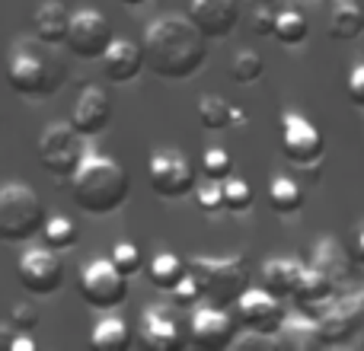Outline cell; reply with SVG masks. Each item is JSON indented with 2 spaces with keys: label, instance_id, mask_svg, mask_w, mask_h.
Returning a JSON list of instances; mask_svg holds the SVG:
<instances>
[{
  "label": "cell",
  "instance_id": "obj_22",
  "mask_svg": "<svg viewBox=\"0 0 364 351\" xmlns=\"http://www.w3.org/2000/svg\"><path fill=\"white\" fill-rule=\"evenodd\" d=\"M278 348H291V351H316L323 348L320 333H316V320L297 313V316H284L282 329L275 333Z\"/></svg>",
  "mask_w": 364,
  "mask_h": 351
},
{
  "label": "cell",
  "instance_id": "obj_29",
  "mask_svg": "<svg viewBox=\"0 0 364 351\" xmlns=\"http://www.w3.org/2000/svg\"><path fill=\"white\" fill-rule=\"evenodd\" d=\"M77 224L70 217H64V214H55V217H45V224H42V239H45V246L48 249H58V252H64V249H70V246L77 243Z\"/></svg>",
  "mask_w": 364,
  "mask_h": 351
},
{
  "label": "cell",
  "instance_id": "obj_3",
  "mask_svg": "<svg viewBox=\"0 0 364 351\" xmlns=\"http://www.w3.org/2000/svg\"><path fill=\"white\" fill-rule=\"evenodd\" d=\"M68 80V68L51 55V45L38 42H19L6 61V83L16 96L26 99H48Z\"/></svg>",
  "mask_w": 364,
  "mask_h": 351
},
{
  "label": "cell",
  "instance_id": "obj_33",
  "mask_svg": "<svg viewBox=\"0 0 364 351\" xmlns=\"http://www.w3.org/2000/svg\"><path fill=\"white\" fill-rule=\"evenodd\" d=\"M201 173L214 182H224L227 176L233 173V157L224 151V147H208L205 157H201Z\"/></svg>",
  "mask_w": 364,
  "mask_h": 351
},
{
  "label": "cell",
  "instance_id": "obj_25",
  "mask_svg": "<svg viewBox=\"0 0 364 351\" xmlns=\"http://www.w3.org/2000/svg\"><path fill=\"white\" fill-rule=\"evenodd\" d=\"M364 32V10L352 0H336V10L329 16V36L336 42H352Z\"/></svg>",
  "mask_w": 364,
  "mask_h": 351
},
{
  "label": "cell",
  "instance_id": "obj_6",
  "mask_svg": "<svg viewBox=\"0 0 364 351\" xmlns=\"http://www.w3.org/2000/svg\"><path fill=\"white\" fill-rule=\"evenodd\" d=\"M77 291H80V301L90 310L112 313L128 301V275H122L115 269L112 259H93V262H87L80 269Z\"/></svg>",
  "mask_w": 364,
  "mask_h": 351
},
{
  "label": "cell",
  "instance_id": "obj_37",
  "mask_svg": "<svg viewBox=\"0 0 364 351\" xmlns=\"http://www.w3.org/2000/svg\"><path fill=\"white\" fill-rule=\"evenodd\" d=\"M10 323H13V329L16 333H32V329L38 326V310L32 307V303H13V310H10Z\"/></svg>",
  "mask_w": 364,
  "mask_h": 351
},
{
  "label": "cell",
  "instance_id": "obj_4",
  "mask_svg": "<svg viewBox=\"0 0 364 351\" xmlns=\"http://www.w3.org/2000/svg\"><path fill=\"white\" fill-rule=\"evenodd\" d=\"M186 269L198 281L201 301H208L211 307L230 310L240 301V294L250 288L246 262L240 256H192Z\"/></svg>",
  "mask_w": 364,
  "mask_h": 351
},
{
  "label": "cell",
  "instance_id": "obj_15",
  "mask_svg": "<svg viewBox=\"0 0 364 351\" xmlns=\"http://www.w3.org/2000/svg\"><path fill=\"white\" fill-rule=\"evenodd\" d=\"M188 19L205 38H227L240 26V0H192Z\"/></svg>",
  "mask_w": 364,
  "mask_h": 351
},
{
  "label": "cell",
  "instance_id": "obj_38",
  "mask_svg": "<svg viewBox=\"0 0 364 351\" xmlns=\"http://www.w3.org/2000/svg\"><path fill=\"white\" fill-rule=\"evenodd\" d=\"M250 32L252 36H272V32H275V10H272V6H256V10H252V16H250Z\"/></svg>",
  "mask_w": 364,
  "mask_h": 351
},
{
  "label": "cell",
  "instance_id": "obj_9",
  "mask_svg": "<svg viewBox=\"0 0 364 351\" xmlns=\"http://www.w3.org/2000/svg\"><path fill=\"white\" fill-rule=\"evenodd\" d=\"M147 179L160 198H186L195 188V166L176 147H160L147 160Z\"/></svg>",
  "mask_w": 364,
  "mask_h": 351
},
{
  "label": "cell",
  "instance_id": "obj_41",
  "mask_svg": "<svg viewBox=\"0 0 364 351\" xmlns=\"http://www.w3.org/2000/svg\"><path fill=\"white\" fill-rule=\"evenodd\" d=\"M36 339H29V333H16V339H13L10 351H36Z\"/></svg>",
  "mask_w": 364,
  "mask_h": 351
},
{
  "label": "cell",
  "instance_id": "obj_30",
  "mask_svg": "<svg viewBox=\"0 0 364 351\" xmlns=\"http://www.w3.org/2000/svg\"><path fill=\"white\" fill-rule=\"evenodd\" d=\"M307 16L301 10H282L275 13V32L272 36L278 38L282 45H301L307 38Z\"/></svg>",
  "mask_w": 364,
  "mask_h": 351
},
{
  "label": "cell",
  "instance_id": "obj_42",
  "mask_svg": "<svg viewBox=\"0 0 364 351\" xmlns=\"http://www.w3.org/2000/svg\"><path fill=\"white\" fill-rule=\"evenodd\" d=\"M352 256H355V262H364V227H358V233H355Z\"/></svg>",
  "mask_w": 364,
  "mask_h": 351
},
{
  "label": "cell",
  "instance_id": "obj_21",
  "mask_svg": "<svg viewBox=\"0 0 364 351\" xmlns=\"http://www.w3.org/2000/svg\"><path fill=\"white\" fill-rule=\"evenodd\" d=\"M68 26H70V10L64 4H58V0L42 4L36 10V16H32V32H36V38L45 45H64Z\"/></svg>",
  "mask_w": 364,
  "mask_h": 351
},
{
  "label": "cell",
  "instance_id": "obj_35",
  "mask_svg": "<svg viewBox=\"0 0 364 351\" xmlns=\"http://www.w3.org/2000/svg\"><path fill=\"white\" fill-rule=\"evenodd\" d=\"M195 205H198L205 214L224 211V185L214 182V179H208L201 188H195Z\"/></svg>",
  "mask_w": 364,
  "mask_h": 351
},
{
  "label": "cell",
  "instance_id": "obj_27",
  "mask_svg": "<svg viewBox=\"0 0 364 351\" xmlns=\"http://www.w3.org/2000/svg\"><path fill=\"white\" fill-rule=\"evenodd\" d=\"M195 115H198L201 128H208V131H224V128L233 125V106L220 93L201 96L198 106H195Z\"/></svg>",
  "mask_w": 364,
  "mask_h": 351
},
{
  "label": "cell",
  "instance_id": "obj_11",
  "mask_svg": "<svg viewBox=\"0 0 364 351\" xmlns=\"http://www.w3.org/2000/svg\"><path fill=\"white\" fill-rule=\"evenodd\" d=\"M361 329H364V291L361 294H346V297H339V301L333 297V303L316 316L320 342L329 348L348 345Z\"/></svg>",
  "mask_w": 364,
  "mask_h": 351
},
{
  "label": "cell",
  "instance_id": "obj_23",
  "mask_svg": "<svg viewBox=\"0 0 364 351\" xmlns=\"http://www.w3.org/2000/svg\"><path fill=\"white\" fill-rule=\"evenodd\" d=\"M301 271L304 265L297 259H269L262 265V288L284 301V297L294 294L297 281H301Z\"/></svg>",
  "mask_w": 364,
  "mask_h": 351
},
{
  "label": "cell",
  "instance_id": "obj_36",
  "mask_svg": "<svg viewBox=\"0 0 364 351\" xmlns=\"http://www.w3.org/2000/svg\"><path fill=\"white\" fill-rule=\"evenodd\" d=\"M173 294V303L182 310H192V307H198V301H201V288H198V281H195L192 275L186 271V278L176 284V288L170 291Z\"/></svg>",
  "mask_w": 364,
  "mask_h": 351
},
{
  "label": "cell",
  "instance_id": "obj_16",
  "mask_svg": "<svg viewBox=\"0 0 364 351\" xmlns=\"http://www.w3.org/2000/svg\"><path fill=\"white\" fill-rule=\"evenodd\" d=\"M109 122H112V96L100 83L83 87L80 99L74 106V115H70L74 131H80L83 138H96V134H102L109 128Z\"/></svg>",
  "mask_w": 364,
  "mask_h": 351
},
{
  "label": "cell",
  "instance_id": "obj_46",
  "mask_svg": "<svg viewBox=\"0 0 364 351\" xmlns=\"http://www.w3.org/2000/svg\"><path fill=\"white\" fill-rule=\"evenodd\" d=\"M240 4H243V0H240Z\"/></svg>",
  "mask_w": 364,
  "mask_h": 351
},
{
  "label": "cell",
  "instance_id": "obj_12",
  "mask_svg": "<svg viewBox=\"0 0 364 351\" xmlns=\"http://www.w3.org/2000/svg\"><path fill=\"white\" fill-rule=\"evenodd\" d=\"M237 316L233 320L246 329V333H262V335H275L284 323V307H282V297L269 294L265 288H246L240 294V301L233 303Z\"/></svg>",
  "mask_w": 364,
  "mask_h": 351
},
{
  "label": "cell",
  "instance_id": "obj_26",
  "mask_svg": "<svg viewBox=\"0 0 364 351\" xmlns=\"http://www.w3.org/2000/svg\"><path fill=\"white\" fill-rule=\"evenodd\" d=\"M186 262L176 256V252H157V256L151 259V265H147V278H151V284L157 291H164V294H170L173 288L186 278Z\"/></svg>",
  "mask_w": 364,
  "mask_h": 351
},
{
  "label": "cell",
  "instance_id": "obj_19",
  "mask_svg": "<svg viewBox=\"0 0 364 351\" xmlns=\"http://www.w3.org/2000/svg\"><path fill=\"white\" fill-rule=\"evenodd\" d=\"M102 61V74L112 83H132L138 80V74L144 70V48L134 45L132 38H112L106 48Z\"/></svg>",
  "mask_w": 364,
  "mask_h": 351
},
{
  "label": "cell",
  "instance_id": "obj_32",
  "mask_svg": "<svg viewBox=\"0 0 364 351\" xmlns=\"http://www.w3.org/2000/svg\"><path fill=\"white\" fill-rule=\"evenodd\" d=\"M220 185H224V211L243 214V211L252 207V185L246 179H240V176H227Z\"/></svg>",
  "mask_w": 364,
  "mask_h": 351
},
{
  "label": "cell",
  "instance_id": "obj_34",
  "mask_svg": "<svg viewBox=\"0 0 364 351\" xmlns=\"http://www.w3.org/2000/svg\"><path fill=\"white\" fill-rule=\"evenodd\" d=\"M112 265L122 271V275H138L141 269H144V256H141V249L134 243H115L112 246Z\"/></svg>",
  "mask_w": 364,
  "mask_h": 351
},
{
  "label": "cell",
  "instance_id": "obj_44",
  "mask_svg": "<svg viewBox=\"0 0 364 351\" xmlns=\"http://www.w3.org/2000/svg\"><path fill=\"white\" fill-rule=\"evenodd\" d=\"M125 6H141V4H147V0H122Z\"/></svg>",
  "mask_w": 364,
  "mask_h": 351
},
{
  "label": "cell",
  "instance_id": "obj_7",
  "mask_svg": "<svg viewBox=\"0 0 364 351\" xmlns=\"http://www.w3.org/2000/svg\"><path fill=\"white\" fill-rule=\"evenodd\" d=\"M38 163L45 166L51 176L58 179H70L74 170L80 166V160L87 157V147H83V134L74 131L70 122H55L38 134Z\"/></svg>",
  "mask_w": 364,
  "mask_h": 351
},
{
  "label": "cell",
  "instance_id": "obj_1",
  "mask_svg": "<svg viewBox=\"0 0 364 351\" xmlns=\"http://www.w3.org/2000/svg\"><path fill=\"white\" fill-rule=\"evenodd\" d=\"M144 68L164 80H188L201 70L208 58V38L192 26L188 16H166L154 19L144 29Z\"/></svg>",
  "mask_w": 364,
  "mask_h": 351
},
{
  "label": "cell",
  "instance_id": "obj_10",
  "mask_svg": "<svg viewBox=\"0 0 364 351\" xmlns=\"http://www.w3.org/2000/svg\"><path fill=\"white\" fill-rule=\"evenodd\" d=\"M112 38H115L112 23L106 19V13L93 10V6H83V10L70 13V26H68L64 45H68L77 58H83V61H100Z\"/></svg>",
  "mask_w": 364,
  "mask_h": 351
},
{
  "label": "cell",
  "instance_id": "obj_13",
  "mask_svg": "<svg viewBox=\"0 0 364 351\" xmlns=\"http://www.w3.org/2000/svg\"><path fill=\"white\" fill-rule=\"evenodd\" d=\"M16 275H19V284H23L29 294L51 297L64 284V262H61V256H58V249H48V246H42V249H26L16 265Z\"/></svg>",
  "mask_w": 364,
  "mask_h": 351
},
{
  "label": "cell",
  "instance_id": "obj_24",
  "mask_svg": "<svg viewBox=\"0 0 364 351\" xmlns=\"http://www.w3.org/2000/svg\"><path fill=\"white\" fill-rule=\"evenodd\" d=\"M90 345L96 351H125L132 345V326H128L122 316L106 313L100 323L93 326V333H90Z\"/></svg>",
  "mask_w": 364,
  "mask_h": 351
},
{
  "label": "cell",
  "instance_id": "obj_20",
  "mask_svg": "<svg viewBox=\"0 0 364 351\" xmlns=\"http://www.w3.org/2000/svg\"><path fill=\"white\" fill-rule=\"evenodd\" d=\"M310 265H314V269H320V271H326V275L336 281V288L342 291V284L352 278L355 256L336 237H323L320 243L314 246V262H310Z\"/></svg>",
  "mask_w": 364,
  "mask_h": 351
},
{
  "label": "cell",
  "instance_id": "obj_17",
  "mask_svg": "<svg viewBox=\"0 0 364 351\" xmlns=\"http://www.w3.org/2000/svg\"><path fill=\"white\" fill-rule=\"evenodd\" d=\"M333 297H339V288H336V281L326 275V271L314 269V265H304L301 271V281H297L294 294H291V301H294L297 313L310 316V320H316V316L323 313V310L333 303Z\"/></svg>",
  "mask_w": 364,
  "mask_h": 351
},
{
  "label": "cell",
  "instance_id": "obj_2",
  "mask_svg": "<svg viewBox=\"0 0 364 351\" xmlns=\"http://www.w3.org/2000/svg\"><path fill=\"white\" fill-rule=\"evenodd\" d=\"M128 192H132V179L125 166L106 153H87L70 176V195L77 207L96 217L115 214L128 201Z\"/></svg>",
  "mask_w": 364,
  "mask_h": 351
},
{
  "label": "cell",
  "instance_id": "obj_39",
  "mask_svg": "<svg viewBox=\"0 0 364 351\" xmlns=\"http://www.w3.org/2000/svg\"><path fill=\"white\" fill-rule=\"evenodd\" d=\"M346 93H348V102H352V106L364 109V61H361V64H355V68L348 70Z\"/></svg>",
  "mask_w": 364,
  "mask_h": 351
},
{
  "label": "cell",
  "instance_id": "obj_18",
  "mask_svg": "<svg viewBox=\"0 0 364 351\" xmlns=\"http://www.w3.org/2000/svg\"><path fill=\"white\" fill-rule=\"evenodd\" d=\"M141 342L154 351H179L186 345V333H182L176 313L157 303L141 313Z\"/></svg>",
  "mask_w": 364,
  "mask_h": 351
},
{
  "label": "cell",
  "instance_id": "obj_5",
  "mask_svg": "<svg viewBox=\"0 0 364 351\" xmlns=\"http://www.w3.org/2000/svg\"><path fill=\"white\" fill-rule=\"evenodd\" d=\"M45 205L29 185L6 182L0 185V239L4 243H26L36 233H42Z\"/></svg>",
  "mask_w": 364,
  "mask_h": 351
},
{
  "label": "cell",
  "instance_id": "obj_31",
  "mask_svg": "<svg viewBox=\"0 0 364 351\" xmlns=\"http://www.w3.org/2000/svg\"><path fill=\"white\" fill-rule=\"evenodd\" d=\"M262 74H265V61H262V55L259 51H237L233 55V64H230V77H233V83H259L262 80Z\"/></svg>",
  "mask_w": 364,
  "mask_h": 351
},
{
  "label": "cell",
  "instance_id": "obj_40",
  "mask_svg": "<svg viewBox=\"0 0 364 351\" xmlns=\"http://www.w3.org/2000/svg\"><path fill=\"white\" fill-rule=\"evenodd\" d=\"M13 339H16V329H13V323H0V351H10Z\"/></svg>",
  "mask_w": 364,
  "mask_h": 351
},
{
  "label": "cell",
  "instance_id": "obj_8",
  "mask_svg": "<svg viewBox=\"0 0 364 351\" xmlns=\"http://www.w3.org/2000/svg\"><path fill=\"white\" fill-rule=\"evenodd\" d=\"M282 153L291 160L294 166L307 170L310 176H320L314 170H320L323 163V153H326V138L316 125H310L304 115L288 112L282 119Z\"/></svg>",
  "mask_w": 364,
  "mask_h": 351
},
{
  "label": "cell",
  "instance_id": "obj_14",
  "mask_svg": "<svg viewBox=\"0 0 364 351\" xmlns=\"http://www.w3.org/2000/svg\"><path fill=\"white\" fill-rule=\"evenodd\" d=\"M188 339L201 351H224L237 339V320L224 307H192L188 320Z\"/></svg>",
  "mask_w": 364,
  "mask_h": 351
},
{
  "label": "cell",
  "instance_id": "obj_28",
  "mask_svg": "<svg viewBox=\"0 0 364 351\" xmlns=\"http://www.w3.org/2000/svg\"><path fill=\"white\" fill-rule=\"evenodd\" d=\"M269 205L275 214H297L304 205V192L297 185V179L291 176H275L269 185Z\"/></svg>",
  "mask_w": 364,
  "mask_h": 351
},
{
  "label": "cell",
  "instance_id": "obj_43",
  "mask_svg": "<svg viewBox=\"0 0 364 351\" xmlns=\"http://www.w3.org/2000/svg\"><path fill=\"white\" fill-rule=\"evenodd\" d=\"M233 125H246V112L233 106Z\"/></svg>",
  "mask_w": 364,
  "mask_h": 351
},
{
  "label": "cell",
  "instance_id": "obj_45",
  "mask_svg": "<svg viewBox=\"0 0 364 351\" xmlns=\"http://www.w3.org/2000/svg\"><path fill=\"white\" fill-rule=\"evenodd\" d=\"M301 4H314V0H301Z\"/></svg>",
  "mask_w": 364,
  "mask_h": 351
}]
</instances>
